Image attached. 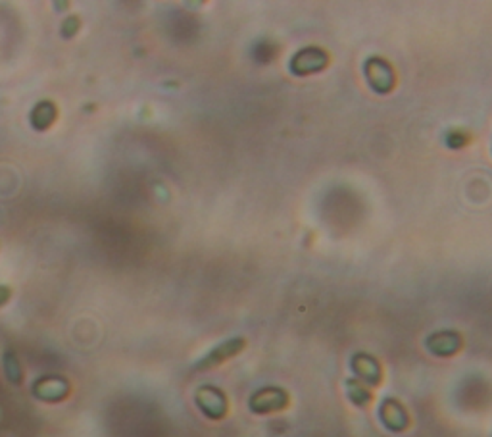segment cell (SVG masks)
I'll return each instance as SVG.
<instances>
[{
    "label": "cell",
    "instance_id": "obj_1",
    "mask_svg": "<svg viewBox=\"0 0 492 437\" xmlns=\"http://www.w3.org/2000/svg\"><path fill=\"white\" fill-rule=\"evenodd\" d=\"M329 62L331 56L323 48L306 47L292 56L289 68H291L294 76H310V73H317V71L325 70Z\"/></svg>",
    "mask_w": 492,
    "mask_h": 437
},
{
    "label": "cell",
    "instance_id": "obj_8",
    "mask_svg": "<svg viewBox=\"0 0 492 437\" xmlns=\"http://www.w3.org/2000/svg\"><path fill=\"white\" fill-rule=\"evenodd\" d=\"M461 345H463V339L458 331H437L425 341V347L435 357H452L460 351Z\"/></svg>",
    "mask_w": 492,
    "mask_h": 437
},
{
    "label": "cell",
    "instance_id": "obj_5",
    "mask_svg": "<svg viewBox=\"0 0 492 437\" xmlns=\"http://www.w3.org/2000/svg\"><path fill=\"white\" fill-rule=\"evenodd\" d=\"M196 405L212 420H219L227 414V397L217 387H200L196 393Z\"/></svg>",
    "mask_w": 492,
    "mask_h": 437
},
{
    "label": "cell",
    "instance_id": "obj_7",
    "mask_svg": "<svg viewBox=\"0 0 492 437\" xmlns=\"http://www.w3.org/2000/svg\"><path fill=\"white\" fill-rule=\"evenodd\" d=\"M352 370L361 383L379 385V383L383 382V368L379 364V360L373 359L371 354H366V352L354 354Z\"/></svg>",
    "mask_w": 492,
    "mask_h": 437
},
{
    "label": "cell",
    "instance_id": "obj_2",
    "mask_svg": "<svg viewBox=\"0 0 492 437\" xmlns=\"http://www.w3.org/2000/svg\"><path fill=\"white\" fill-rule=\"evenodd\" d=\"M363 71H366L369 85L373 87L377 93H389L396 85L394 68L384 58H379V56L369 58L363 66Z\"/></svg>",
    "mask_w": 492,
    "mask_h": 437
},
{
    "label": "cell",
    "instance_id": "obj_9",
    "mask_svg": "<svg viewBox=\"0 0 492 437\" xmlns=\"http://www.w3.org/2000/svg\"><path fill=\"white\" fill-rule=\"evenodd\" d=\"M68 383L60 378H45L35 383V395L43 401H60L68 395Z\"/></svg>",
    "mask_w": 492,
    "mask_h": 437
},
{
    "label": "cell",
    "instance_id": "obj_6",
    "mask_svg": "<svg viewBox=\"0 0 492 437\" xmlns=\"http://www.w3.org/2000/svg\"><path fill=\"white\" fill-rule=\"evenodd\" d=\"M379 418L392 431H402L410 426V414L396 399H384L379 406Z\"/></svg>",
    "mask_w": 492,
    "mask_h": 437
},
{
    "label": "cell",
    "instance_id": "obj_10",
    "mask_svg": "<svg viewBox=\"0 0 492 437\" xmlns=\"http://www.w3.org/2000/svg\"><path fill=\"white\" fill-rule=\"evenodd\" d=\"M346 393H348V399H350L356 406H369L371 405V401H373L371 391H369L358 378L346 380Z\"/></svg>",
    "mask_w": 492,
    "mask_h": 437
},
{
    "label": "cell",
    "instance_id": "obj_4",
    "mask_svg": "<svg viewBox=\"0 0 492 437\" xmlns=\"http://www.w3.org/2000/svg\"><path fill=\"white\" fill-rule=\"evenodd\" d=\"M245 345H246L245 337H233V339H227V341H223L222 345H217L215 349H212V351L208 352L204 359L198 360V362L194 364V370H208V368L217 366V364H222V362H225V360L233 359L235 354H238V352L245 349Z\"/></svg>",
    "mask_w": 492,
    "mask_h": 437
},
{
    "label": "cell",
    "instance_id": "obj_3",
    "mask_svg": "<svg viewBox=\"0 0 492 437\" xmlns=\"http://www.w3.org/2000/svg\"><path fill=\"white\" fill-rule=\"evenodd\" d=\"M287 406H289V393L281 387H263L250 397V410L256 414L277 413Z\"/></svg>",
    "mask_w": 492,
    "mask_h": 437
},
{
    "label": "cell",
    "instance_id": "obj_11",
    "mask_svg": "<svg viewBox=\"0 0 492 437\" xmlns=\"http://www.w3.org/2000/svg\"><path fill=\"white\" fill-rule=\"evenodd\" d=\"M10 297V291L6 287H0V305H4Z\"/></svg>",
    "mask_w": 492,
    "mask_h": 437
}]
</instances>
